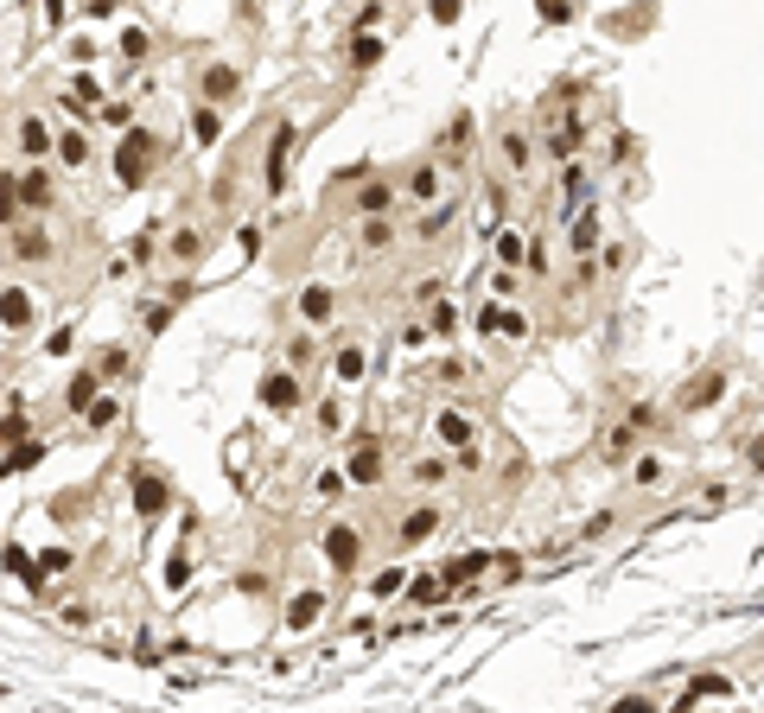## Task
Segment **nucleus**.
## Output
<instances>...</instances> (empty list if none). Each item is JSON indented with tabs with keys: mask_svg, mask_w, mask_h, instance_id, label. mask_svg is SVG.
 Returning a JSON list of instances; mask_svg holds the SVG:
<instances>
[{
	"mask_svg": "<svg viewBox=\"0 0 764 713\" xmlns=\"http://www.w3.org/2000/svg\"><path fill=\"white\" fill-rule=\"evenodd\" d=\"M440 523H446L440 497H433V503H414V510H402V529H395V542H402V548H421V542H427V535L440 529Z\"/></svg>",
	"mask_w": 764,
	"mask_h": 713,
	"instance_id": "5",
	"label": "nucleus"
},
{
	"mask_svg": "<svg viewBox=\"0 0 764 713\" xmlns=\"http://www.w3.org/2000/svg\"><path fill=\"white\" fill-rule=\"evenodd\" d=\"M312 421H319V433H344V402H338V395H325Z\"/></svg>",
	"mask_w": 764,
	"mask_h": 713,
	"instance_id": "26",
	"label": "nucleus"
},
{
	"mask_svg": "<svg viewBox=\"0 0 764 713\" xmlns=\"http://www.w3.org/2000/svg\"><path fill=\"white\" fill-rule=\"evenodd\" d=\"M497 160H503L510 179H529V172H535V141H529L523 121H503V128H497Z\"/></svg>",
	"mask_w": 764,
	"mask_h": 713,
	"instance_id": "2",
	"label": "nucleus"
},
{
	"mask_svg": "<svg viewBox=\"0 0 764 713\" xmlns=\"http://www.w3.org/2000/svg\"><path fill=\"white\" fill-rule=\"evenodd\" d=\"M720 395H726V370H707L694 389H682V408H688V414H694V408H714Z\"/></svg>",
	"mask_w": 764,
	"mask_h": 713,
	"instance_id": "16",
	"label": "nucleus"
},
{
	"mask_svg": "<svg viewBox=\"0 0 764 713\" xmlns=\"http://www.w3.org/2000/svg\"><path fill=\"white\" fill-rule=\"evenodd\" d=\"M497 332L510 338V344H523V338H529V319H523L516 306H503V312H497Z\"/></svg>",
	"mask_w": 764,
	"mask_h": 713,
	"instance_id": "27",
	"label": "nucleus"
},
{
	"mask_svg": "<svg viewBox=\"0 0 764 713\" xmlns=\"http://www.w3.org/2000/svg\"><path fill=\"white\" fill-rule=\"evenodd\" d=\"M363 370H370L363 344H338V351H332V376L344 382V389H357V382H363Z\"/></svg>",
	"mask_w": 764,
	"mask_h": 713,
	"instance_id": "13",
	"label": "nucleus"
},
{
	"mask_svg": "<svg viewBox=\"0 0 764 713\" xmlns=\"http://www.w3.org/2000/svg\"><path fill=\"white\" fill-rule=\"evenodd\" d=\"M523 262H529V236L523 230H497V268L523 274Z\"/></svg>",
	"mask_w": 764,
	"mask_h": 713,
	"instance_id": "14",
	"label": "nucleus"
},
{
	"mask_svg": "<svg viewBox=\"0 0 764 713\" xmlns=\"http://www.w3.org/2000/svg\"><path fill=\"white\" fill-rule=\"evenodd\" d=\"M484 567H497V554L465 548V554H453V561L440 567V580H446V586H472V580H484Z\"/></svg>",
	"mask_w": 764,
	"mask_h": 713,
	"instance_id": "8",
	"label": "nucleus"
},
{
	"mask_svg": "<svg viewBox=\"0 0 764 713\" xmlns=\"http://www.w3.org/2000/svg\"><path fill=\"white\" fill-rule=\"evenodd\" d=\"M20 147L32 153V160H39V153L51 147V134H45V121H39V115H20Z\"/></svg>",
	"mask_w": 764,
	"mask_h": 713,
	"instance_id": "23",
	"label": "nucleus"
},
{
	"mask_svg": "<svg viewBox=\"0 0 764 713\" xmlns=\"http://www.w3.org/2000/svg\"><path fill=\"white\" fill-rule=\"evenodd\" d=\"M325 554H332V567H357L363 535H357L351 523H332V529H325Z\"/></svg>",
	"mask_w": 764,
	"mask_h": 713,
	"instance_id": "10",
	"label": "nucleus"
},
{
	"mask_svg": "<svg viewBox=\"0 0 764 713\" xmlns=\"http://www.w3.org/2000/svg\"><path fill=\"white\" fill-rule=\"evenodd\" d=\"M752 465H764V433H758V440H752Z\"/></svg>",
	"mask_w": 764,
	"mask_h": 713,
	"instance_id": "40",
	"label": "nucleus"
},
{
	"mask_svg": "<svg viewBox=\"0 0 764 713\" xmlns=\"http://www.w3.org/2000/svg\"><path fill=\"white\" fill-rule=\"evenodd\" d=\"M408 593H414V605H433V599L453 593V586H446V580H427V573H421V580H408Z\"/></svg>",
	"mask_w": 764,
	"mask_h": 713,
	"instance_id": "29",
	"label": "nucleus"
},
{
	"mask_svg": "<svg viewBox=\"0 0 764 713\" xmlns=\"http://www.w3.org/2000/svg\"><path fill=\"white\" fill-rule=\"evenodd\" d=\"M351 211H357V217H395V185H389V179L363 185L357 198H351Z\"/></svg>",
	"mask_w": 764,
	"mask_h": 713,
	"instance_id": "11",
	"label": "nucleus"
},
{
	"mask_svg": "<svg viewBox=\"0 0 764 713\" xmlns=\"http://www.w3.org/2000/svg\"><path fill=\"white\" fill-rule=\"evenodd\" d=\"M402 586H408V567H382L376 580H370V593H376V599H395Z\"/></svg>",
	"mask_w": 764,
	"mask_h": 713,
	"instance_id": "25",
	"label": "nucleus"
},
{
	"mask_svg": "<svg viewBox=\"0 0 764 713\" xmlns=\"http://www.w3.org/2000/svg\"><path fill=\"white\" fill-rule=\"evenodd\" d=\"M542 20H548V26H567V20H573V7H567V0H548V7H542Z\"/></svg>",
	"mask_w": 764,
	"mask_h": 713,
	"instance_id": "38",
	"label": "nucleus"
},
{
	"mask_svg": "<svg viewBox=\"0 0 764 713\" xmlns=\"http://www.w3.org/2000/svg\"><path fill=\"white\" fill-rule=\"evenodd\" d=\"M497 312H503V300H484V306L472 312V332H478V338H497Z\"/></svg>",
	"mask_w": 764,
	"mask_h": 713,
	"instance_id": "30",
	"label": "nucleus"
},
{
	"mask_svg": "<svg viewBox=\"0 0 764 713\" xmlns=\"http://www.w3.org/2000/svg\"><path fill=\"white\" fill-rule=\"evenodd\" d=\"M631 478L644 484V491H650V484H663V452H637V472Z\"/></svg>",
	"mask_w": 764,
	"mask_h": 713,
	"instance_id": "28",
	"label": "nucleus"
},
{
	"mask_svg": "<svg viewBox=\"0 0 764 713\" xmlns=\"http://www.w3.org/2000/svg\"><path fill=\"white\" fill-rule=\"evenodd\" d=\"M262 402H268V408H281V414H287V408H300V382H293V376H268V382H262Z\"/></svg>",
	"mask_w": 764,
	"mask_h": 713,
	"instance_id": "19",
	"label": "nucleus"
},
{
	"mask_svg": "<svg viewBox=\"0 0 764 713\" xmlns=\"http://www.w3.org/2000/svg\"><path fill=\"white\" fill-rule=\"evenodd\" d=\"M478 376H484L478 363H465V357H453V351L433 357V382H440V389H465V382H478Z\"/></svg>",
	"mask_w": 764,
	"mask_h": 713,
	"instance_id": "12",
	"label": "nucleus"
},
{
	"mask_svg": "<svg viewBox=\"0 0 764 713\" xmlns=\"http://www.w3.org/2000/svg\"><path fill=\"white\" fill-rule=\"evenodd\" d=\"M332 312H338V293L332 287H306L300 293V319L306 325H332Z\"/></svg>",
	"mask_w": 764,
	"mask_h": 713,
	"instance_id": "15",
	"label": "nucleus"
},
{
	"mask_svg": "<svg viewBox=\"0 0 764 713\" xmlns=\"http://www.w3.org/2000/svg\"><path fill=\"white\" fill-rule=\"evenodd\" d=\"M236 71H230V64H211V71H204V96H236Z\"/></svg>",
	"mask_w": 764,
	"mask_h": 713,
	"instance_id": "24",
	"label": "nucleus"
},
{
	"mask_svg": "<svg viewBox=\"0 0 764 713\" xmlns=\"http://www.w3.org/2000/svg\"><path fill=\"white\" fill-rule=\"evenodd\" d=\"M567 255L573 262H599V211L593 204H580V211L567 217Z\"/></svg>",
	"mask_w": 764,
	"mask_h": 713,
	"instance_id": "4",
	"label": "nucleus"
},
{
	"mask_svg": "<svg viewBox=\"0 0 764 713\" xmlns=\"http://www.w3.org/2000/svg\"><path fill=\"white\" fill-rule=\"evenodd\" d=\"M503 211H510V191H503V185L491 179V185H484V211H478V230H497V223H503Z\"/></svg>",
	"mask_w": 764,
	"mask_h": 713,
	"instance_id": "20",
	"label": "nucleus"
},
{
	"mask_svg": "<svg viewBox=\"0 0 764 713\" xmlns=\"http://www.w3.org/2000/svg\"><path fill=\"white\" fill-rule=\"evenodd\" d=\"M389 478V452H382L376 433H363L357 452H351V472H344V484H382Z\"/></svg>",
	"mask_w": 764,
	"mask_h": 713,
	"instance_id": "3",
	"label": "nucleus"
},
{
	"mask_svg": "<svg viewBox=\"0 0 764 713\" xmlns=\"http://www.w3.org/2000/svg\"><path fill=\"white\" fill-rule=\"evenodd\" d=\"M319 612H325V593H300V599H293V624H300V631H306Z\"/></svg>",
	"mask_w": 764,
	"mask_h": 713,
	"instance_id": "31",
	"label": "nucleus"
},
{
	"mask_svg": "<svg viewBox=\"0 0 764 713\" xmlns=\"http://www.w3.org/2000/svg\"><path fill=\"white\" fill-rule=\"evenodd\" d=\"M363 249H389V242H395V217H363Z\"/></svg>",
	"mask_w": 764,
	"mask_h": 713,
	"instance_id": "22",
	"label": "nucleus"
},
{
	"mask_svg": "<svg viewBox=\"0 0 764 713\" xmlns=\"http://www.w3.org/2000/svg\"><path fill=\"white\" fill-rule=\"evenodd\" d=\"M612 713H663V707H656V701H650V694H624V701H618Z\"/></svg>",
	"mask_w": 764,
	"mask_h": 713,
	"instance_id": "34",
	"label": "nucleus"
},
{
	"mask_svg": "<svg viewBox=\"0 0 764 713\" xmlns=\"http://www.w3.org/2000/svg\"><path fill=\"white\" fill-rule=\"evenodd\" d=\"M433 440L453 446V452H465V446H478V421H472L465 408H440V414H433Z\"/></svg>",
	"mask_w": 764,
	"mask_h": 713,
	"instance_id": "6",
	"label": "nucleus"
},
{
	"mask_svg": "<svg viewBox=\"0 0 764 713\" xmlns=\"http://www.w3.org/2000/svg\"><path fill=\"white\" fill-rule=\"evenodd\" d=\"M351 51H357V58H351V64H357V71H370V64H376V51H382V45H376V39H357Z\"/></svg>",
	"mask_w": 764,
	"mask_h": 713,
	"instance_id": "36",
	"label": "nucleus"
},
{
	"mask_svg": "<svg viewBox=\"0 0 764 713\" xmlns=\"http://www.w3.org/2000/svg\"><path fill=\"white\" fill-rule=\"evenodd\" d=\"M453 217H459V204H433V211H421V217H414V236H421V242H433V236H446V230H453Z\"/></svg>",
	"mask_w": 764,
	"mask_h": 713,
	"instance_id": "18",
	"label": "nucleus"
},
{
	"mask_svg": "<svg viewBox=\"0 0 764 713\" xmlns=\"http://www.w3.org/2000/svg\"><path fill=\"white\" fill-rule=\"evenodd\" d=\"M453 472H484V452H478V446H465L459 459H453Z\"/></svg>",
	"mask_w": 764,
	"mask_h": 713,
	"instance_id": "37",
	"label": "nucleus"
},
{
	"mask_svg": "<svg viewBox=\"0 0 764 713\" xmlns=\"http://www.w3.org/2000/svg\"><path fill=\"white\" fill-rule=\"evenodd\" d=\"M427 325H433V332H453V325H459V306H446V300H433V312H427Z\"/></svg>",
	"mask_w": 764,
	"mask_h": 713,
	"instance_id": "33",
	"label": "nucleus"
},
{
	"mask_svg": "<svg viewBox=\"0 0 764 713\" xmlns=\"http://www.w3.org/2000/svg\"><path fill=\"white\" fill-rule=\"evenodd\" d=\"M115 179L121 185H141L147 179V134H128V141L115 147Z\"/></svg>",
	"mask_w": 764,
	"mask_h": 713,
	"instance_id": "9",
	"label": "nucleus"
},
{
	"mask_svg": "<svg viewBox=\"0 0 764 713\" xmlns=\"http://www.w3.org/2000/svg\"><path fill=\"white\" fill-rule=\"evenodd\" d=\"M656 427H663V414H656L650 402H637L631 414H624V421L612 427V433H605V465H624V459H631V452H637V440H644V433H656Z\"/></svg>",
	"mask_w": 764,
	"mask_h": 713,
	"instance_id": "1",
	"label": "nucleus"
},
{
	"mask_svg": "<svg viewBox=\"0 0 764 713\" xmlns=\"http://www.w3.org/2000/svg\"><path fill=\"white\" fill-rule=\"evenodd\" d=\"M440 191H446V166L440 160H421L408 172V198L421 204V211H433V204H440Z\"/></svg>",
	"mask_w": 764,
	"mask_h": 713,
	"instance_id": "7",
	"label": "nucleus"
},
{
	"mask_svg": "<svg viewBox=\"0 0 764 713\" xmlns=\"http://www.w3.org/2000/svg\"><path fill=\"white\" fill-rule=\"evenodd\" d=\"M58 160H64V166H83V160H90V141H83V134H64V141H58Z\"/></svg>",
	"mask_w": 764,
	"mask_h": 713,
	"instance_id": "32",
	"label": "nucleus"
},
{
	"mask_svg": "<svg viewBox=\"0 0 764 713\" xmlns=\"http://www.w3.org/2000/svg\"><path fill=\"white\" fill-rule=\"evenodd\" d=\"M408 478L421 484V491H440V484L453 478V459H440V452H427V459H414V465H408Z\"/></svg>",
	"mask_w": 764,
	"mask_h": 713,
	"instance_id": "17",
	"label": "nucleus"
},
{
	"mask_svg": "<svg viewBox=\"0 0 764 713\" xmlns=\"http://www.w3.org/2000/svg\"><path fill=\"white\" fill-rule=\"evenodd\" d=\"M440 293H446L440 274H421V281H414V300H440Z\"/></svg>",
	"mask_w": 764,
	"mask_h": 713,
	"instance_id": "35",
	"label": "nucleus"
},
{
	"mask_svg": "<svg viewBox=\"0 0 764 713\" xmlns=\"http://www.w3.org/2000/svg\"><path fill=\"white\" fill-rule=\"evenodd\" d=\"M319 497H344V472H319Z\"/></svg>",
	"mask_w": 764,
	"mask_h": 713,
	"instance_id": "39",
	"label": "nucleus"
},
{
	"mask_svg": "<svg viewBox=\"0 0 764 713\" xmlns=\"http://www.w3.org/2000/svg\"><path fill=\"white\" fill-rule=\"evenodd\" d=\"M0 319H7V325H32V293L7 287V293H0Z\"/></svg>",
	"mask_w": 764,
	"mask_h": 713,
	"instance_id": "21",
	"label": "nucleus"
}]
</instances>
